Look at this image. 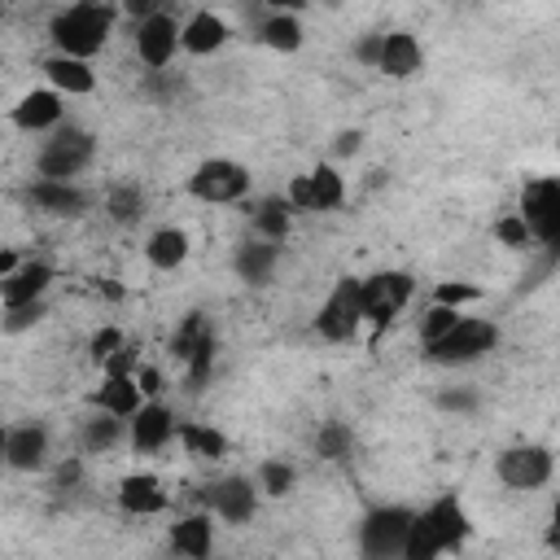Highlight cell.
Listing matches in <instances>:
<instances>
[{"label": "cell", "mask_w": 560, "mask_h": 560, "mask_svg": "<svg viewBox=\"0 0 560 560\" xmlns=\"http://www.w3.org/2000/svg\"><path fill=\"white\" fill-rule=\"evenodd\" d=\"M109 26H114V13L101 4V0H79L70 9H61L48 26L57 52H70V57H92L105 48L109 39Z\"/></svg>", "instance_id": "6da1fadb"}, {"label": "cell", "mask_w": 560, "mask_h": 560, "mask_svg": "<svg viewBox=\"0 0 560 560\" xmlns=\"http://www.w3.org/2000/svg\"><path fill=\"white\" fill-rule=\"evenodd\" d=\"M359 324H363V280L341 276V280L332 284V293L324 298V306H319V315H315V328H319V337H328V341H350V337L359 332Z\"/></svg>", "instance_id": "7a4b0ae2"}, {"label": "cell", "mask_w": 560, "mask_h": 560, "mask_svg": "<svg viewBox=\"0 0 560 560\" xmlns=\"http://www.w3.org/2000/svg\"><path fill=\"white\" fill-rule=\"evenodd\" d=\"M521 219L529 223L534 241L560 254V179H529L521 188Z\"/></svg>", "instance_id": "3957f363"}, {"label": "cell", "mask_w": 560, "mask_h": 560, "mask_svg": "<svg viewBox=\"0 0 560 560\" xmlns=\"http://www.w3.org/2000/svg\"><path fill=\"white\" fill-rule=\"evenodd\" d=\"M494 341H499V328H494L490 319H468V315H464L446 337L429 341L424 354H429L433 363H472V359H481L486 350H494Z\"/></svg>", "instance_id": "277c9868"}, {"label": "cell", "mask_w": 560, "mask_h": 560, "mask_svg": "<svg viewBox=\"0 0 560 560\" xmlns=\"http://www.w3.org/2000/svg\"><path fill=\"white\" fill-rule=\"evenodd\" d=\"M92 149H96V140H92L83 127H61V131L39 149L35 171H39L44 179H74V175L92 162Z\"/></svg>", "instance_id": "5b68a950"}, {"label": "cell", "mask_w": 560, "mask_h": 560, "mask_svg": "<svg viewBox=\"0 0 560 560\" xmlns=\"http://www.w3.org/2000/svg\"><path fill=\"white\" fill-rule=\"evenodd\" d=\"M188 192L197 201H210V206H228V201H241L249 192V171L241 162H228V158H210L201 162L192 175H188Z\"/></svg>", "instance_id": "8992f818"}, {"label": "cell", "mask_w": 560, "mask_h": 560, "mask_svg": "<svg viewBox=\"0 0 560 560\" xmlns=\"http://www.w3.org/2000/svg\"><path fill=\"white\" fill-rule=\"evenodd\" d=\"M411 521H416L411 508H376V512H368L363 525H359V547H363V556H372V560L402 556V542H407Z\"/></svg>", "instance_id": "52a82bcc"}, {"label": "cell", "mask_w": 560, "mask_h": 560, "mask_svg": "<svg viewBox=\"0 0 560 560\" xmlns=\"http://www.w3.org/2000/svg\"><path fill=\"white\" fill-rule=\"evenodd\" d=\"M416 280L407 271H376L363 280V319H372L376 332H385L394 324V315L407 306Z\"/></svg>", "instance_id": "ba28073f"}, {"label": "cell", "mask_w": 560, "mask_h": 560, "mask_svg": "<svg viewBox=\"0 0 560 560\" xmlns=\"http://www.w3.org/2000/svg\"><path fill=\"white\" fill-rule=\"evenodd\" d=\"M494 468H499V477H503L512 490H538V486L551 477V451H547V446H534V442L508 446V451L494 459Z\"/></svg>", "instance_id": "9c48e42d"}, {"label": "cell", "mask_w": 560, "mask_h": 560, "mask_svg": "<svg viewBox=\"0 0 560 560\" xmlns=\"http://www.w3.org/2000/svg\"><path fill=\"white\" fill-rule=\"evenodd\" d=\"M179 35H184V26H175L171 13H153V18L136 22V52H140V61L149 70H166L175 48H184Z\"/></svg>", "instance_id": "30bf717a"}, {"label": "cell", "mask_w": 560, "mask_h": 560, "mask_svg": "<svg viewBox=\"0 0 560 560\" xmlns=\"http://www.w3.org/2000/svg\"><path fill=\"white\" fill-rule=\"evenodd\" d=\"M206 508H210L219 521L241 525V521L254 516V508H258V490H254L249 477H223V481H214V486L206 490Z\"/></svg>", "instance_id": "8fae6325"}, {"label": "cell", "mask_w": 560, "mask_h": 560, "mask_svg": "<svg viewBox=\"0 0 560 560\" xmlns=\"http://www.w3.org/2000/svg\"><path fill=\"white\" fill-rule=\"evenodd\" d=\"M48 455V429L44 424H13L4 433V464L18 472H35Z\"/></svg>", "instance_id": "7c38bea8"}, {"label": "cell", "mask_w": 560, "mask_h": 560, "mask_svg": "<svg viewBox=\"0 0 560 560\" xmlns=\"http://www.w3.org/2000/svg\"><path fill=\"white\" fill-rule=\"evenodd\" d=\"M175 433H179V424H175V416H171L162 402H144V407L131 416V446H136V451H158V446H166Z\"/></svg>", "instance_id": "4fadbf2b"}, {"label": "cell", "mask_w": 560, "mask_h": 560, "mask_svg": "<svg viewBox=\"0 0 560 560\" xmlns=\"http://www.w3.org/2000/svg\"><path fill=\"white\" fill-rule=\"evenodd\" d=\"M420 516H424V521H429V529L438 534L442 551H451V547H459V542L468 538V512H464V503H459L455 494L433 499V503H429Z\"/></svg>", "instance_id": "5bb4252c"}, {"label": "cell", "mask_w": 560, "mask_h": 560, "mask_svg": "<svg viewBox=\"0 0 560 560\" xmlns=\"http://www.w3.org/2000/svg\"><path fill=\"white\" fill-rule=\"evenodd\" d=\"M26 197H31V206L44 210V214H83V206H88V197H83L70 179H44V175L26 188Z\"/></svg>", "instance_id": "9a60e30c"}, {"label": "cell", "mask_w": 560, "mask_h": 560, "mask_svg": "<svg viewBox=\"0 0 560 560\" xmlns=\"http://www.w3.org/2000/svg\"><path fill=\"white\" fill-rule=\"evenodd\" d=\"M44 74L57 92H70V96H88L96 88V74L88 66V57H70V52H57L44 61Z\"/></svg>", "instance_id": "2e32d148"}, {"label": "cell", "mask_w": 560, "mask_h": 560, "mask_svg": "<svg viewBox=\"0 0 560 560\" xmlns=\"http://www.w3.org/2000/svg\"><path fill=\"white\" fill-rule=\"evenodd\" d=\"M118 503H122L131 516H153V512L166 508V490H162V481H158L153 472H131V477H122V486H118Z\"/></svg>", "instance_id": "e0dca14e"}, {"label": "cell", "mask_w": 560, "mask_h": 560, "mask_svg": "<svg viewBox=\"0 0 560 560\" xmlns=\"http://www.w3.org/2000/svg\"><path fill=\"white\" fill-rule=\"evenodd\" d=\"M420 61H424V52H420L416 35H407V31H389V35H385V48H381L376 70H381V74H389V79H407V74H416V70H420Z\"/></svg>", "instance_id": "ac0fdd59"}, {"label": "cell", "mask_w": 560, "mask_h": 560, "mask_svg": "<svg viewBox=\"0 0 560 560\" xmlns=\"http://www.w3.org/2000/svg\"><path fill=\"white\" fill-rule=\"evenodd\" d=\"M276 262H280V241L258 236V241H245L236 249V276L249 280V284H267L271 271H276Z\"/></svg>", "instance_id": "d6986e66"}, {"label": "cell", "mask_w": 560, "mask_h": 560, "mask_svg": "<svg viewBox=\"0 0 560 560\" xmlns=\"http://www.w3.org/2000/svg\"><path fill=\"white\" fill-rule=\"evenodd\" d=\"M48 284H52V267H48V262H22L13 276H4L0 298H4V306L35 302V298H44V289H48Z\"/></svg>", "instance_id": "ffe728a7"}, {"label": "cell", "mask_w": 560, "mask_h": 560, "mask_svg": "<svg viewBox=\"0 0 560 560\" xmlns=\"http://www.w3.org/2000/svg\"><path fill=\"white\" fill-rule=\"evenodd\" d=\"M179 44H184V52L206 57V52H214V48H223V44H228V22H223L219 13H192V18L184 22Z\"/></svg>", "instance_id": "44dd1931"}, {"label": "cell", "mask_w": 560, "mask_h": 560, "mask_svg": "<svg viewBox=\"0 0 560 560\" xmlns=\"http://www.w3.org/2000/svg\"><path fill=\"white\" fill-rule=\"evenodd\" d=\"M57 122H61V96L57 92H26L13 105V127H22V131H44Z\"/></svg>", "instance_id": "7402d4cb"}, {"label": "cell", "mask_w": 560, "mask_h": 560, "mask_svg": "<svg viewBox=\"0 0 560 560\" xmlns=\"http://www.w3.org/2000/svg\"><path fill=\"white\" fill-rule=\"evenodd\" d=\"M140 381L136 376H105L101 381V389L92 394V402L101 407V411H114V416H122V420H131L144 402H140Z\"/></svg>", "instance_id": "603a6c76"}, {"label": "cell", "mask_w": 560, "mask_h": 560, "mask_svg": "<svg viewBox=\"0 0 560 560\" xmlns=\"http://www.w3.org/2000/svg\"><path fill=\"white\" fill-rule=\"evenodd\" d=\"M144 258L158 267V271H175L184 258H188V232L184 228H158L144 245Z\"/></svg>", "instance_id": "cb8c5ba5"}, {"label": "cell", "mask_w": 560, "mask_h": 560, "mask_svg": "<svg viewBox=\"0 0 560 560\" xmlns=\"http://www.w3.org/2000/svg\"><path fill=\"white\" fill-rule=\"evenodd\" d=\"M171 551H179V556H192V560L210 556V516H206V512H192V516H184V521L171 529Z\"/></svg>", "instance_id": "d4e9b609"}, {"label": "cell", "mask_w": 560, "mask_h": 560, "mask_svg": "<svg viewBox=\"0 0 560 560\" xmlns=\"http://www.w3.org/2000/svg\"><path fill=\"white\" fill-rule=\"evenodd\" d=\"M258 39L267 48H276V52H298L302 48V22L293 13H284V9H276L271 18L258 22Z\"/></svg>", "instance_id": "484cf974"}, {"label": "cell", "mask_w": 560, "mask_h": 560, "mask_svg": "<svg viewBox=\"0 0 560 560\" xmlns=\"http://www.w3.org/2000/svg\"><path fill=\"white\" fill-rule=\"evenodd\" d=\"M293 214H298V210L289 206V197H267V201L254 206V228H258V236H267V241H284Z\"/></svg>", "instance_id": "4316f807"}, {"label": "cell", "mask_w": 560, "mask_h": 560, "mask_svg": "<svg viewBox=\"0 0 560 560\" xmlns=\"http://www.w3.org/2000/svg\"><path fill=\"white\" fill-rule=\"evenodd\" d=\"M179 442L197 459H223L228 455V438L219 429H206V424H179Z\"/></svg>", "instance_id": "83f0119b"}, {"label": "cell", "mask_w": 560, "mask_h": 560, "mask_svg": "<svg viewBox=\"0 0 560 560\" xmlns=\"http://www.w3.org/2000/svg\"><path fill=\"white\" fill-rule=\"evenodd\" d=\"M105 210H109V219H114V223L131 228V223H140V219H144V192H140L136 184H118V188H109Z\"/></svg>", "instance_id": "f1b7e54d"}, {"label": "cell", "mask_w": 560, "mask_h": 560, "mask_svg": "<svg viewBox=\"0 0 560 560\" xmlns=\"http://www.w3.org/2000/svg\"><path fill=\"white\" fill-rule=\"evenodd\" d=\"M210 332H214V328H210V319H206L201 311H188V315H184V324H179V328H175V337H171V354H175L179 363H188V354H192Z\"/></svg>", "instance_id": "f546056e"}, {"label": "cell", "mask_w": 560, "mask_h": 560, "mask_svg": "<svg viewBox=\"0 0 560 560\" xmlns=\"http://www.w3.org/2000/svg\"><path fill=\"white\" fill-rule=\"evenodd\" d=\"M311 188H315V210H337L346 201V184L328 162L311 171Z\"/></svg>", "instance_id": "4dcf8cb0"}, {"label": "cell", "mask_w": 560, "mask_h": 560, "mask_svg": "<svg viewBox=\"0 0 560 560\" xmlns=\"http://www.w3.org/2000/svg\"><path fill=\"white\" fill-rule=\"evenodd\" d=\"M402 556H407V560H433V556H442V542H438V534L429 529V521H424L420 512H416V521H411V529H407Z\"/></svg>", "instance_id": "1f68e13d"}, {"label": "cell", "mask_w": 560, "mask_h": 560, "mask_svg": "<svg viewBox=\"0 0 560 560\" xmlns=\"http://www.w3.org/2000/svg\"><path fill=\"white\" fill-rule=\"evenodd\" d=\"M118 433H122V416L101 411V416L88 420V429H83V446H88V451H109V446L118 442Z\"/></svg>", "instance_id": "d6a6232c"}, {"label": "cell", "mask_w": 560, "mask_h": 560, "mask_svg": "<svg viewBox=\"0 0 560 560\" xmlns=\"http://www.w3.org/2000/svg\"><path fill=\"white\" fill-rule=\"evenodd\" d=\"M350 446H354V433H350L346 424H337V420H328V424L315 433V455H319V459H346Z\"/></svg>", "instance_id": "836d02e7"}, {"label": "cell", "mask_w": 560, "mask_h": 560, "mask_svg": "<svg viewBox=\"0 0 560 560\" xmlns=\"http://www.w3.org/2000/svg\"><path fill=\"white\" fill-rule=\"evenodd\" d=\"M464 315H459V306H446V302H433L429 306V315L420 319V341L429 346V341H438V337H446L455 324H459Z\"/></svg>", "instance_id": "e575fe53"}, {"label": "cell", "mask_w": 560, "mask_h": 560, "mask_svg": "<svg viewBox=\"0 0 560 560\" xmlns=\"http://www.w3.org/2000/svg\"><path fill=\"white\" fill-rule=\"evenodd\" d=\"M494 241L508 245V249H525V245L534 241V232H529V223H525L521 210H516V214H503V219L494 223Z\"/></svg>", "instance_id": "d590c367"}, {"label": "cell", "mask_w": 560, "mask_h": 560, "mask_svg": "<svg viewBox=\"0 0 560 560\" xmlns=\"http://www.w3.org/2000/svg\"><path fill=\"white\" fill-rule=\"evenodd\" d=\"M184 368H188V389L197 394V389L206 385L210 368H214V332H210V337H206V341H201V346L188 354V363H184Z\"/></svg>", "instance_id": "8d00e7d4"}, {"label": "cell", "mask_w": 560, "mask_h": 560, "mask_svg": "<svg viewBox=\"0 0 560 560\" xmlns=\"http://www.w3.org/2000/svg\"><path fill=\"white\" fill-rule=\"evenodd\" d=\"M293 477H298V472H293L289 464H280V459H271V464H262V468H258V481H262V490H267V494H276V499L293 490Z\"/></svg>", "instance_id": "74e56055"}, {"label": "cell", "mask_w": 560, "mask_h": 560, "mask_svg": "<svg viewBox=\"0 0 560 560\" xmlns=\"http://www.w3.org/2000/svg\"><path fill=\"white\" fill-rule=\"evenodd\" d=\"M35 319H44V298H35V302H18V306H4V328L9 332H22L26 324H35Z\"/></svg>", "instance_id": "f35d334b"}, {"label": "cell", "mask_w": 560, "mask_h": 560, "mask_svg": "<svg viewBox=\"0 0 560 560\" xmlns=\"http://www.w3.org/2000/svg\"><path fill=\"white\" fill-rule=\"evenodd\" d=\"M122 346H127V341H122L118 328H101V332H92V346H88V350H92V359L105 368V359H109L114 350H122Z\"/></svg>", "instance_id": "ab89813d"}, {"label": "cell", "mask_w": 560, "mask_h": 560, "mask_svg": "<svg viewBox=\"0 0 560 560\" xmlns=\"http://www.w3.org/2000/svg\"><path fill=\"white\" fill-rule=\"evenodd\" d=\"M433 298H438V302H446V306H459V302H477V298H481V289H477V284H459V280L451 284V280H446V284H438V289H433Z\"/></svg>", "instance_id": "60d3db41"}, {"label": "cell", "mask_w": 560, "mask_h": 560, "mask_svg": "<svg viewBox=\"0 0 560 560\" xmlns=\"http://www.w3.org/2000/svg\"><path fill=\"white\" fill-rule=\"evenodd\" d=\"M136 372H140V363H136V350L131 346H122V350H114L105 359V376H136Z\"/></svg>", "instance_id": "b9f144b4"}, {"label": "cell", "mask_w": 560, "mask_h": 560, "mask_svg": "<svg viewBox=\"0 0 560 560\" xmlns=\"http://www.w3.org/2000/svg\"><path fill=\"white\" fill-rule=\"evenodd\" d=\"M289 206L293 210H315V188H311V175H298L293 184H289Z\"/></svg>", "instance_id": "7bdbcfd3"}, {"label": "cell", "mask_w": 560, "mask_h": 560, "mask_svg": "<svg viewBox=\"0 0 560 560\" xmlns=\"http://www.w3.org/2000/svg\"><path fill=\"white\" fill-rule=\"evenodd\" d=\"M438 407H442V411H472L477 398H472L468 389H446V394H438Z\"/></svg>", "instance_id": "ee69618b"}, {"label": "cell", "mask_w": 560, "mask_h": 560, "mask_svg": "<svg viewBox=\"0 0 560 560\" xmlns=\"http://www.w3.org/2000/svg\"><path fill=\"white\" fill-rule=\"evenodd\" d=\"M381 48H385V35H363L359 48H354V57L368 61V66H376V61H381Z\"/></svg>", "instance_id": "f6af8a7d"}, {"label": "cell", "mask_w": 560, "mask_h": 560, "mask_svg": "<svg viewBox=\"0 0 560 560\" xmlns=\"http://www.w3.org/2000/svg\"><path fill=\"white\" fill-rule=\"evenodd\" d=\"M122 9L136 18V22H144V18H153V13H162V0H122Z\"/></svg>", "instance_id": "bcb514c9"}, {"label": "cell", "mask_w": 560, "mask_h": 560, "mask_svg": "<svg viewBox=\"0 0 560 560\" xmlns=\"http://www.w3.org/2000/svg\"><path fill=\"white\" fill-rule=\"evenodd\" d=\"M359 144H363V131H341L337 144H332V153L337 158H350V153H359Z\"/></svg>", "instance_id": "7dc6e473"}, {"label": "cell", "mask_w": 560, "mask_h": 560, "mask_svg": "<svg viewBox=\"0 0 560 560\" xmlns=\"http://www.w3.org/2000/svg\"><path fill=\"white\" fill-rule=\"evenodd\" d=\"M79 477H83V464H79V459H61V468H57V490L74 486Z\"/></svg>", "instance_id": "c3c4849f"}, {"label": "cell", "mask_w": 560, "mask_h": 560, "mask_svg": "<svg viewBox=\"0 0 560 560\" xmlns=\"http://www.w3.org/2000/svg\"><path fill=\"white\" fill-rule=\"evenodd\" d=\"M136 381H140V389H144V394H158V389H162V372H158V368H140V372H136Z\"/></svg>", "instance_id": "681fc988"}, {"label": "cell", "mask_w": 560, "mask_h": 560, "mask_svg": "<svg viewBox=\"0 0 560 560\" xmlns=\"http://www.w3.org/2000/svg\"><path fill=\"white\" fill-rule=\"evenodd\" d=\"M262 4H271V9H284V13H298V9H306L311 0H262Z\"/></svg>", "instance_id": "f907efd6"}, {"label": "cell", "mask_w": 560, "mask_h": 560, "mask_svg": "<svg viewBox=\"0 0 560 560\" xmlns=\"http://www.w3.org/2000/svg\"><path fill=\"white\" fill-rule=\"evenodd\" d=\"M551 547H560V499L551 503Z\"/></svg>", "instance_id": "816d5d0a"}]
</instances>
